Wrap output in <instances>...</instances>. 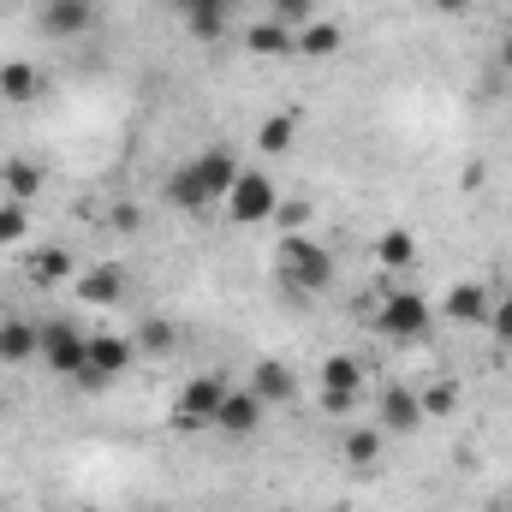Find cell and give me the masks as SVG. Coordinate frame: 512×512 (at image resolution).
Masks as SVG:
<instances>
[{
    "label": "cell",
    "mask_w": 512,
    "mask_h": 512,
    "mask_svg": "<svg viewBox=\"0 0 512 512\" xmlns=\"http://www.w3.org/2000/svg\"><path fill=\"white\" fill-rule=\"evenodd\" d=\"M233 179H239V155L233 149H197L191 161H179L173 173H167V203L179 209V215H209V209H221L227 203V191H233Z\"/></svg>",
    "instance_id": "6da1fadb"
},
{
    "label": "cell",
    "mask_w": 512,
    "mask_h": 512,
    "mask_svg": "<svg viewBox=\"0 0 512 512\" xmlns=\"http://www.w3.org/2000/svg\"><path fill=\"white\" fill-rule=\"evenodd\" d=\"M274 274H280L286 292H298V298L328 292V286H334V251L316 245L310 233H280V245H274Z\"/></svg>",
    "instance_id": "7a4b0ae2"
},
{
    "label": "cell",
    "mask_w": 512,
    "mask_h": 512,
    "mask_svg": "<svg viewBox=\"0 0 512 512\" xmlns=\"http://www.w3.org/2000/svg\"><path fill=\"white\" fill-rule=\"evenodd\" d=\"M42 328V364L54 370V376H66V382H78L84 370H90V334L78 328V322H66V316H54V322H36Z\"/></svg>",
    "instance_id": "3957f363"
},
{
    "label": "cell",
    "mask_w": 512,
    "mask_h": 512,
    "mask_svg": "<svg viewBox=\"0 0 512 512\" xmlns=\"http://www.w3.org/2000/svg\"><path fill=\"white\" fill-rule=\"evenodd\" d=\"M221 209H227L233 227H256V221H274L280 191H274V179H268L262 167H239V179H233V191H227Z\"/></svg>",
    "instance_id": "277c9868"
},
{
    "label": "cell",
    "mask_w": 512,
    "mask_h": 512,
    "mask_svg": "<svg viewBox=\"0 0 512 512\" xmlns=\"http://www.w3.org/2000/svg\"><path fill=\"white\" fill-rule=\"evenodd\" d=\"M376 334L382 340H423L429 334V298L423 292H387L376 310Z\"/></svg>",
    "instance_id": "5b68a950"
},
{
    "label": "cell",
    "mask_w": 512,
    "mask_h": 512,
    "mask_svg": "<svg viewBox=\"0 0 512 512\" xmlns=\"http://www.w3.org/2000/svg\"><path fill=\"white\" fill-rule=\"evenodd\" d=\"M137 364V346L131 334H90V370L78 376L84 387H114Z\"/></svg>",
    "instance_id": "8992f818"
},
{
    "label": "cell",
    "mask_w": 512,
    "mask_h": 512,
    "mask_svg": "<svg viewBox=\"0 0 512 512\" xmlns=\"http://www.w3.org/2000/svg\"><path fill=\"white\" fill-rule=\"evenodd\" d=\"M221 399H227L221 376H191V382L179 387V399H173V423L179 429H209L215 411H221Z\"/></svg>",
    "instance_id": "52a82bcc"
},
{
    "label": "cell",
    "mask_w": 512,
    "mask_h": 512,
    "mask_svg": "<svg viewBox=\"0 0 512 512\" xmlns=\"http://www.w3.org/2000/svg\"><path fill=\"white\" fill-rule=\"evenodd\" d=\"M36 30H42V36H54V42L90 36V30H96V0H42Z\"/></svg>",
    "instance_id": "ba28073f"
},
{
    "label": "cell",
    "mask_w": 512,
    "mask_h": 512,
    "mask_svg": "<svg viewBox=\"0 0 512 512\" xmlns=\"http://www.w3.org/2000/svg\"><path fill=\"white\" fill-rule=\"evenodd\" d=\"M262 417H268V405L256 399L251 387H227V399H221V411H215V429H221V435H256Z\"/></svg>",
    "instance_id": "9c48e42d"
},
{
    "label": "cell",
    "mask_w": 512,
    "mask_h": 512,
    "mask_svg": "<svg viewBox=\"0 0 512 512\" xmlns=\"http://www.w3.org/2000/svg\"><path fill=\"white\" fill-rule=\"evenodd\" d=\"M173 12L185 18V30L197 42H221L227 36V18H233V0H173Z\"/></svg>",
    "instance_id": "30bf717a"
},
{
    "label": "cell",
    "mask_w": 512,
    "mask_h": 512,
    "mask_svg": "<svg viewBox=\"0 0 512 512\" xmlns=\"http://www.w3.org/2000/svg\"><path fill=\"white\" fill-rule=\"evenodd\" d=\"M382 429L387 435H417L423 429V399H417V387H387L382 393Z\"/></svg>",
    "instance_id": "8fae6325"
},
{
    "label": "cell",
    "mask_w": 512,
    "mask_h": 512,
    "mask_svg": "<svg viewBox=\"0 0 512 512\" xmlns=\"http://www.w3.org/2000/svg\"><path fill=\"white\" fill-rule=\"evenodd\" d=\"M340 48H346V30L334 18H310L304 30H292V54H304V60H334Z\"/></svg>",
    "instance_id": "7c38bea8"
},
{
    "label": "cell",
    "mask_w": 512,
    "mask_h": 512,
    "mask_svg": "<svg viewBox=\"0 0 512 512\" xmlns=\"http://www.w3.org/2000/svg\"><path fill=\"white\" fill-rule=\"evenodd\" d=\"M245 387H251L262 405H292V399H298V376H292L280 358H262V364L251 370V382H245Z\"/></svg>",
    "instance_id": "4fadbf2b"
},
{
    "label": "cell",
    "mask_w": 512,
    "mask_h": 512,
    "mask_svg": "<svg viewBox=\"0 0 512 512\" xmlns=\"http://www.w3.org/2000/svg\"><path fill=\"white\" fill-rule=\"evenodd\" d=\"M78 298L84 304H120L126 298V268L120 262H102V268L78 274Z\"/></svg>",
    "instance_id": "5bb4252c"
},
{
    "label": "cell",
    "mask_w": 512,
    "mask_h": 512,
    "mask_svg": "<svg viewBox=\"0 0 512 512\" xmlns=\"http://www.w3.org/2000/svg\"><path fill=\"white\" fill-rule=\"evenodd\" d=\"M42 352V328L36 322H0V364H30Z\"/></svg>",
    "instance_id": "9a60e30c"
},
{
    "label": "cell",
    "mask_w": 512,
    "mask_h": 512,
    "mask_svg": "<svg viewBox=\"0 0 512 512\" xmlns=\"http://www.w3.org/2000/svg\"><path fill=\"white\" fill-rule=\"evenodd\" d=\"M24 274L36 286H60V280H72V251L66 245H36V251L24 256Z\"/></svg>",
    "instance_id": "2e32d148"
},
{
    "label": "cell",
    "mask_w": 512,
    "mask_h": 512,
    "mask_svg": "<svg viewBox=\"0 0 512 512\" xmlns=\"http://www.w3.org/2000/svg\"><path fill=\"white\" fill-rule=\"evenodd\" d=\"M298 126H304V114H298V108L268 114V120H262V131H256V149H262V155H286V149L298 143Z\"/></svg>",
    "instance_id": "e0dca14e"
},
{
    "label": "cell",
    "mask_w": 512,
    "mask_h": 512,
    "mask_svg": "<svg viewBox=\"0 0 512 512\" xmlns=\"http://www.w3.org/2000/svg\"><path fill=\"white\" fill-rule=\"evenodd\" d=\"M489 304H495V298H489L483 286L465 280V286L447 292V322H465V328H471V322H489Z\"/></svg>",
    "instance_id": "ac0fdd59"
},
{
    "label": "cell",
    "mask_w": 512,
    "mask_h": 512,
    "mask_svg": "<svg viewBox=\"0 0 512 512\" xmlns=\"http://www.w3.org/2000/svg\"><path fill=\"white\" fill-rule=\"evenodd\" d=\"M0 96H6V102H18V108H24V102H36V96H42V72H36V66H24V60H6V66H0Z\"/></svg>",
    "instance_id": "d6986e66"
},
{
    "label": "cell",
    "mask_w": 512,
    "mask_h": 512,
    "mask_svg": "<svg viewBox=\"0 0 512 512\" xmlns=\"http://www.w3.org/2000/svg\"><path fill=\"white\" fill-rule=\"evenodd\" d=\"M245 48L262 54V60H280V54H292V30H286V24H274V18H262V24L245 30Z\"/></svg>",
    "instance_id": "ffe728a7"
},
{
    "label": "cell",
    "mask_w": 512,
    "mask_h": 512,
    "mask_svg": "<svg viewBox=\"0 0 512 512\" xmlns=\"http://www.w3.org/2000/svg\"><path fill=\"white\" fill-rule=\"evenodd\" d=\"M131 346H137V358H167V352L179 346V328H173V322H161V316H149V322L131 334Z\"/></svg>",
    "instance_id": "44dd1931"
},
{
    "label": "cell",
    "mask_w": 512,
    "mask_h": 512,
    "mask_svg": "<svg viewBox=\"0 0 512 512\" xmlns=\"http://www.w3.org/2000/svg\"><path fill=\"white\" fill-rule=\"evenodd\" d=\"M0 185L12 191V203H30V197L42 191V167H36V161H6V167H0Z\"/></svg>",
    "instance_id": "7402d4cb"
},
{
    "label": "cell",
    "mask_w": 512,
    "mask_h": 512,
    "mask_svg": "<svg viewBox=\"0 0 512 512\" xmlns=\"http://www.w3.org/2000/svg\"><path fill=\"white\" fill-rule=\"evenodd\" d=\"M376 262H382V268H411V262H417V239H411L405 227H387L382 239H376Z\"/></svg>",
    "instance_id": "603a6c76"
},
{
    "label": "cell",
    "mask_w": 512,
    "mask_h": 512,
    "mask_svg": "<svg viewBox=\"0 0 512 512\" xmlns=\"http://www.w3.org/2000/svg\"><path fill=\"white\" fill-rule=\"evenodd\" d=\"M340 453H346V465H376L382 459V429H346Z\"/></svg>",
    "instance_id": "cb8c5ba5"
},
{
    "label": "cell",
    "mask_w": 512,
    "mask_h": 512,
    "mask_svg": "<svg viewBox=\"0 0 512 512\" xmlns=\"http://www.w3.org/2000/svg\"><path fill=\"white\" fill-rule=\"evenodd\" d=\"M322 387H340V393H364V370H358V358L334 352V358L322 364Z\"/></svg>",
    "instance_id": "d4e9b609"
},
{
    "label": "cell",
    "mask_w": 512,
    "mask_h": 512,
    "mask_svg": "<svg viewBox=\"0 0 512 512\" xmlns=\"http://www.w3.org/2000/svg\"><path fill=\"white\" fill-rule=\"evenodd\" d=\"M24 239H30V209L24 203H0V251H12Z\"/></svg>",
    "instance_id": "484cf974"
},
{
    "label": "cell",
    "mask_w": 512,
    "mask_h": 512,
    "mask_svg": "<svg viewBox=\"0 0 512 512\" xmlns=\"http://www.w3.org/2000/svg\"><path fill=\"white\" fill-rule=\"evenodd\" d=\"M417 399H423V417H453L459 382H429V387H417Z\"/></svg>",
    "instance_id": "4316f807"
},
{
    "label": "cell",
    "mask_w": 512,
    "mask_h": 512,
    "mask_svg": "<svg viewBox=\"0 0 512 512\" xmlns=\"http://www.w3.org/2000/svg\"><path fill=\"white\" fill-rule=\"evenodd\" d=\"M316 6H322V0H274V6H268V18H274V24H286V30H304V24L316 18Z\"/></svg>",
    "instance_id": "83f0119b"
},
{
    "label": "cell",
    "mask_w": 512,
    "mask_h": 512,
    "mask_svg": "<svg viewBox=\"0 0 512 512\" xmlns=\"http://www.w3.org/2000/svg\"><path fill=\"white\" fill-rule=\"evenodd\" d=\"M274 221H280V233H304V227H310V203H304V197H280Z\"/></svg>",
    "instance_id": "f1b7e54d"
},
{
    "label": "cell",
    "mask_w": 512,
    "mask_h": 512,
    "mask_svg": "<svg viewBox=\"0 0 512 512\" xmlns=\"http://www.w3.org/2000/svg\"><path fill=\"white\" fill-rule=\"evenodd\" d=\"M358 399H364V393H340V387H322V393H316V405H322L328 417H352Z\"/></svg>",
    "instance_id": "f546056e"
},
{
    "label": "cell",
    "mask_w": 512,
    "mask_h": 512,
    "mask_svg": "<svg viewBox=\"0 0 512 512\" xmlns=\"http://www.w3.org/2000/svg\"><path fill=\"white\" fill-rule=\"evenodd\" d=\"M489 328H495V340H501V346H512V292L489 304Z\"/></svg>",
    "instance_id": "4dcf8cb0"
},
{
    "label": "cell",
    "mask_w": 512,
    "mask_h": 512,
    "mask_svg": "<svg viewBox=\"0 0 512 512\" xmlns=\"http://www.w3.org/2000/svg\"><path fill=\"white\" fill-rule=\"evenodd\" d=\"M429 6L447 12V18H465V12H471V0H429Z\"/></svg>",
    "instance_id": "1f68e13d"
},
{
    "label": "cell",
    "mask_w": 512,
    "mask_h": 512,
    "mask_svg": "<svg viewBox=\"0 0 512 512\" xmlns=\"http://www.w3.org/2000/svg\"><path fill=\"white\" fill-rule=\"evenodd\" d=\"M114 221L131 233V227H137V203H120V209H114Z\"/></svg>",
    "instance_id": "d6a6232c"
},
{
    "label": "cell",
    "mask_w": 512,
    "mask_h": 512,
    "mask_svg": "<svg viewBox=\"0 0 512 512\" xmlns=\"http://www.w3.org/2000/svg\"><path fill=\"white\" fill-rule=\"evenodd\" d=\"M501 66H507V72H512V42H507V48H501Z\"/></svg>",
    "instance_id": "836d02e7"
},
{
    "label": "cell",
    "mask_w": 512,
    "mask_h": 512,
    "mask_svg": "<svg viewBox=\"0 0 512 512\" xmlns=\"http://www.w3.org/2000/svg\"><path fill=\"white\" fill-rule=\"evenodd\" d=\"M143 512H161V507H143Z\"/></svg>",
    "instance_id": "e575fe53"
},
{
    "label": "cell",
    "mask_w": 512,
    "mask_h": 512,
    "mask_svg": "<svg viewBox=\"0 0 512 512\" xmlns=\"http://www.w3.org/2000/svg\"><path fill=\"white\" fill-rule=\"evenodd\" d=\"M6 512H18V507H6Z\"/></svg>",
    "instance_id": "d590c367"
}]
</instances>
